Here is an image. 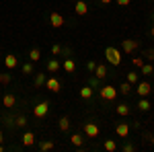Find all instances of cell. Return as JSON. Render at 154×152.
Returning <instances> with one entry per match:
<instances>
[{
  "label": "cell",
  "mask_w": 154,
  "mask_h": 152,
  "mask_svg": "<svg viewBox=\"0 0 154 152\" xmlns=\"http://www.w3.org/2000/svg\"><path fill=\"white\" fill-rule=\"evenodd\" d=\"M121 56H123V54L119 51L117 47H107L105 49V58L111 66H119V64H121Z\"/></svg>",
  "instance_id": "1"
},
{
  "label": "cell",
  "mask_w": 154,
  "mask_h": 152,
  "mask_svg": "<svg viewBox=\"0 0 154 152\" xmlns=\"http://www.w3.org/2000/svg\"><path fill=\"white\" fill-rule=\"evenodd\" d=\"M119 95V91L115 86H111V84H107V86H101L99 88V97L103 99V101H115V97Z\"/></svg>",
  "instance_id": "2"
},
{
  "label": "cell",
  "mask_w": 154,
  "mask_h": 152,
  "mask_svg": "<svg viewBox=\"0 0 154 152\" xmlns=\"http://www.w3.org/2000/svg\"><path fill=\"white\" fill-rule=\"evenodd\" d=\"M48 113H49V103L48 101H41L39 105L33 107V117H37V119H43Z\"/></svg>",
  "instance_id": "3"
},
{
  "label": "cell",
  "mask_w": 154,
  "mask_h": 152,
  "mask_svg": "<svg viewBox=\"0 0 154 152\" xmlns=\"http://www.w3.org/2000/svg\"><path fill=\"white\" fill-rule=\"evenodd\" d=\"M138 41L136 39H123L121 41V54H131V51H136L138 49Z\"/></svg>",
  "instance_id": "4"
},
{
  "label": "cell",
  "mask_w": 154,
  "mask_h": 152,
  "mask_svg": "<svg viewBox=\"0 0 154 152\" xmlns=\"http://www.w3.org/2000/svg\"><path fill=\"white\" fill-rule=\"evenodd\" d=\"M82 129H84V136L86 138H99V126L93 123V121H86Z\"/></svg>",
  "instance_id": "5"
},
{
  "label": "cell",
  "mask_w": 154,
  "mask_h": 152,
  "mask_svg": "<svg viewBox=\"0 0 154 152\" xmlns=\"http://www.w3.org/2000/svg\"><path fill=\"white\" fill-rule=\"evenodd\" d=\"M66 23V19L60 14V12H49V25L54 27V29H60V27H64Z\"/></svg>",
  "instance_id": "6"
},
{
  "label": "cell",
  "mask_w": 154,
  "mask_h": 152,
  "mask_svg": "<svg viewBox=\"0 0 154 152\" xmlns=\"http://www.w3.org/2000/svg\"><path fill=\"white\" fill-rule=\"evenodd\" d=\"M136 93L140 95V97H148V95L152 93V86H150V82H138V88H136Z\"/></svg>",
  "instance_id": "7"
},
{
  "label": "cell",
  "mask_w": 154,
  "mask_h": 152,
  "mask_svg": "<svg viewBox=\"0 0 154 152\" xmlns=\"http://www.w3.org/2000/svg\"><path fill=\"white\" fill-rule=\"evenodd\" d=\"M115 134H117L119 138H128V136H130V126H128L125 121L117 123V126H115Z\"/></svg>",
  "instance_id": "8"
},
{
  "label": "cell",
  "mask_w": 154,
  "mask_h": 152,
  "mask_svg": "<svg viewBox=\"0 0 154 152\" xmlns=\"http://www.w3.org/2000/svg\"><path fill=\"white\" fill-rule=\"evenodd\" d=\"M74 12H76L78 17H84V14L88 12V4H86L84 0H76V4H74Z\"/></svg>",
  "instance_id": "9"
},
{
  "label": "cell",
  "mask_w": 154,
  "mask_h": 152,
  "mask_svg": "<svg viewBox=\"0 0 154 152\" xmlns=\"http://www.w3.org/2000/svg\"><path fill=\"white\" fill-rule=\"evenodd\" d=\"M45 88H49L51 93H60V80H58V78H54V76L45 78Z\"/></svg>",
  "instance_id": "10"
},
{
  "label": "cell",
  "mask_w": 154,
  "mask_h": 152,
  "mask_svg": "<svg viewBox=\"0 0 154 152\" xmlns=\"http://www.w3.org/2000/svg\"><path fill=\"white\" fill-rule=\"evenodd\" d=\"M2 105L6 107V109H11V107H14V105H17V97H14L12 93H6L4 97H2Z\"/></svg>",
  "instance_id": "11"
},
{
  "label": "cell",
  "mask_w": 154,
  "mask_h": 152,
  "mask_svg": "<svg viewBox=\"0 0 154 152\" xmlns=\"http://www.w3.org/2000/svg\"><path fill=\"white\" fill-rule=\"evenodd\" d=\"M17 64H19V58H17L14 54H8V56L4 58V66H6L8 70H12V68H17Z\"/></svg>",
  "instance_id": "12"
},
{
  "label": "cell",
  "mask_w": 154,
  "mask_h": 152,
  "mask_svg": "<svg viewBox=\"0 0 154 152\" xmlns=\"http://www.w3.org/2000/svg\"><path fill=\"white\" fill-rule=\"evenodd\" d=\"M93 95H95V88L88 84V86H82L80 88V99H84V101H88V99H93Z\"/></svg>",
  "instance_id": "13"
},
{
  "label": "cell",
  "mask_w": 154,
  "mask_h": 152,
  "mask_svg": "<svg viewBox=\"0 0 154 152\" xmlns=\"http://www.w3.org/2000/svg\"><path fill=\"white\" fill-rule=\"evenodd\" d=\"M62 68L68 72V74H72V72H76V62H74L72 58H66V60H64V64H62Z\"/></svg>",
  "instance_id": "14"
},
{
  "label": "cell",
  "mask_w": 154,
  "mask_h": 152,
  "mask_svg": "<svg viewBox=\"0 0 154 152\" xmlns=\"http://www.w3.org/2000/svg\"><path fill=\"white\" fill-rule=\"evenodd\" d=\"M35 144V134L33 132H25L23 134V146H33Z\"/></svg>",
  "instance_id": "15"
},
{
  "label": "cell",
  "mask_w": 154,
  "mask_h": 152,
  "mask_svg": "<svg viewBox=\"0 0 154 152\" xmlns=\"http://www.w3.org/2000/svg\"><path fill=\"white\" fill-rule=\"evenodd\" d=\"M115 113L121 117L130 115V105H125V103H121V105H115Z\"/></svg>",
  "instance_id": "16"
},
{
  "label": "cell",
  "mask_w": 154,
  "mask_h": 152,
  "mask_svg": "<svg viewBox=\"0 0 154 152\" xmlns=\"http://www.w3.org/2000/svg\"><path fill=\"white\" fill-rule=\"evenodd\" d=\"M95 76L99 78V80H103V78L107 76V66L105 64H99V66L95 68Z\"/></svg>",
  "instance_id": "17"
},
{
  "label": "cell",
  "mask_w": 154,
  "mask_h": 152,
  "mask_svg": "<svg viewBox=\"0 0 154 152\" xmlns=\"http://www.w3.org/2000/svg\"><path fill=\"white\" fill-rule=\"evenodd\" d=\"M43 84H45V74H43V72H37V74H35V82H33V86H35V88H41Z\"/></svg>",
  "instance_id": "18"
},
{
  "label": "cell",
  "mask_w": 154,
  "mask_h": 152,
  "mask_svg": "<svg viewBox=\"0 0 154 152\" xmlns=\"http://www.w3.org/2000/svg\"><path fill=\"white\" fill-rule=\"evenodd\" d=\"M45 68H48V72H58L62 68V64H60L58 60H49L48 64H45Z\"/></svg>",
  "instance_id": "19"
},
{
  "label": "cell",
  "mask_w": 154,
  "mask_h": 152,
  "mask_svg": "<svg viewBox=\"0 0 154 152\" xmlns=\"http://www.w3.org/2000/svg\"><path fill=\"white\" fill-rule=\"evenodd\" d=\"M131 86H134V84H130V82L125 80L123 84H119V86H117V91H119L121 95H130V93H131Z\"/></svg>",
  "instance_id": "20"
},
{
  "label": "cell",
  "mask_w": 154,
  "mask_h": 152,
  "mask_svg": "<svg viewBox=\"0 0 154 152\" xmlns=\"http://www.w3.org/2000/svg\"><path fill=\"white\" fill-rule=\"evenodd\" d=\"M29 60H31L33 64H35V62H39V60H41V51H39L37 47H33V49L29 51Z\"/></svg>",
  "instance_id": "21"
},
{
  "label": "cell",
  "mask_w": 154,
  "mask_h": 152,
  "mask_svg": "<svg viewBox=\"0 0 154 152\" xmlns=\"http://www.w3.org/2000/svg\"><path fill=\"white\" fill-rule=\"evenodd\" d=\"M150 101H148V99H146V97H142V99H140V103H138V109H140V111H150Z\"/></svg>",
  "instance_id": "22"
},
{
  "label": "cell",
  "mask_w": 154,
  "mask_h": 152,
  "mask_svg": "<svg viewBox=\"0 0 154 152\" xmlns=\"http://www.w3.org/2000/svg\"><path fill=\"white\" fill-rule=\"evenodd\" d=\"M60 129L62 132H68L70 129V119L68 117H60Z\"/></svg>",
  "instance_id": "23"
},
{
  "label": "cell",
  "mask_w": 154,
  "mask_h": 152,
  "mask_svg": "<svg viewBox=\"0 0 154 152\" xmlns=\"http://www.w3.org/2000/svg\"><path fill=\"white\" fill-rule=\"evenodd\" d=\"M103 148H105L107 152H115L117 150V144H115V140H107L105 144H103Z\"/></svg>",
  "instance_id": "24"
},
{
  "label": "cell",
  "mask_w": 154,
  "mask_h": 152,
  "mask_svg": "<svg viewBox=\"0 0 154 152\" xmlns=\"http://www.w3.org/2000/svg\"><path fill=\"white\" fill-rule=\"evenodd\" d=\"M140 70H142V74H146V76H152V74H154V66L148 62V64H144Z\"/></svg>",
  "instance_id": "25"
},
{
  "label": "cell",
  "mask_w": 154,
  "mask_h": 152,
  "mask_svg": "<svg viewBox=\"0 0 154 152\" xmlns=\"http://www.w3.org/2000/svg\"><path fill=\"white\" fill-rule=\"evenodd\" d=\"M70 142L74 144V146H78V148H80V146H82V136H80V134H72Z\"/></svg>",
  "instance_id": "26"
},
{
  "label": "cell",
  "mask_w": 154,
  "mask_h": 152,
  "mask_svg": "<svg viewBox=\"0 0 154 152\" xmlns=\"http://www.w3.org/2000/svg\"><path fill=\"white\" fill-rule=\"evenodd\" d=\"M0 84H2V86L11 84V74H8V72H0Z\"/></svg>",
  "instance_id": "27"
},
{
  "label": "cell",
  "mask_w": 154,
  "mask_h": 152,
  "mask_svg": "<svg viewBox=\"0 0 154 152\" xmlns=\"http://www.w3.org/2000/svg\"><path fill=\"white\" fill-rule=\"evenodd\" d=\"M23 74H33V62H27V64H23Z\"/></svg>",
  "instance_id": "28"
},
{
  "label": "cell",
  "mask_w": 154,
  "mask_h": 152,
  "mask_svg": "<svg viewBox=\"0 0 154 152\" xmlns=\"http://www.w3.org/2000/svg\"><path fill=\"white\" fill-rule=\"evenodd\" d=\"M128 82L130 84H138V72H128Z\"/></svg>",
  "instance_id": "29"
},
{
  "label": "cell",
  "mask_w": 154,
  "mask_h": 152,
  "mask_svg": "<svg viewBox=\"0 0 154 152\" xmlns=\"http://www.w3.org/2000/svg\"><path fill=\"white\" fill-rule=\"evenodd\" d=\"M144 58L148 60V62H154V47H150V49L144 51Z\"/></svg>",
  "instance_id": "30"
},
{
  "label": "cell",
  "mask_w": 154,
  "mask_h": 152,
  "mask_svg": "<svg viewBox=\"0 0 154 152\" xmlns=\"http://www.w3.org/2000/svg\"><path fill=\"white\" fill-rule=\"evenodd\" d=\"M51 148H54V142H41V144H39V150H51Z\"/></svg>",
  "instance_id": "31"
},
{
  "label": "cell",
  "mask_w": 154,
  "mask_h": 152,
  "mask_svg": "<svg viewBox=\"0 0 154 152\" xmlns=\"http://www.w3.org/2000/svg\"><path fill=\"white\" fill-rule=\"evenodd\" d=\"M17 126H19V128H25V126H27V119H25L23 115H19L17 117Z\"/></svg>",
  "instance_id": "32"
},
{
  "label": "cell",
  "mask_w": 154,
  "mask_h": 152,
  "mask_svg": "<svg viewBox=\"0 0 154 152\" xmlns=\"http://www.w3.org/2000/svg\"><path fill=\"white\" fill-rule=\"evenodd\" d=\"M51 54H54V56H60V54H62V45H58V43H56V45L51 47Z\"/></svg>",
  "instance_id": "33"
},
{
  "label": "cell",
  "mask_w": 154,
  "mask_h": 152,
  "mask_svg": "<svg viewBox=\"0 0 154 152\" xmlns=\"http://www.w3.org/2000/svg\"><path fill=\"white\" fill-rule=\"evenodd\" d=\"M134 66H136V68H142V66H144V60L142 58H134Z\"/></svg>",
  "instance_id": "34"
},
{
  "label": "cell",
  "mask_w": 154,
  "mask_h": 152,
  "mask_svg": "<svg viewBox=\"0 0 154 152\" xmlns=\"http://www.w3.org/2000/svg\"><path fill=\"white\" fill-rule=\"evenodd\" d=\"M95 68H97V64L91 60V62H86V70H91V72H95Z\"/></svg>",
  "instance_id": "35"
},
{
  "label": "cell",
  "mask_w": 154,
  "mask_h": 152,
  "mask_svg": "<svg viewBox=\"0 0 154 152\" xmlns=\"http://www.w3.org/2000/svg\"><path fill=\"white\" fill-rule=\"evenodd\" d=\"M121 150H123V152H134V144H123Z\"/></svg>",
  "instance_id": "36"
},
{
  "label": "cell",
  "mask_w": 154,
  "mask_h": 152,
  "mask_svg": "<svg viewBox=\"0 0 154 152\" xmlns=\"http://www.w3.org/2000/svg\"><path fill=\"white\" fill-rule=\"evenodd\" d=\"M144 138H146L148 142H152V144H154V134H150V132H146V134H144Z\"/></svg>",
  "instance_id": "37"
},
{
  "label": "cell",
  "mask_w": 154,
  "mask_h": 152,
  "mask_svg": "<svg viewBox=\"0 0 154 152\" xmlns=\"http://www.w3.org/2000/svg\"><path fill=\"white\" fill-rule=\"evenodd\" d=\"M131 0H117V6H130Z\"/></svg>",
  "instance_id": "38"
},
{
  "label": "cell",
  "mask_w": 154,
  "mask_h": 152,
  "mask_svg": "<svg viewBox=\"0 0 154 152\" xmlns=\"http://www.w3.org/2000/svg\"><path fill=\"white\" fill-rule=\"evenodd\" d=\"M88 84H91V86H99V78H97V76H95V78H91Z\"/></svg>",
  "instance_id": "39"
},
{
  "label": "cell",
  "mask_w": 154,
  "mask_h": 152,
  "mask_svg": "<svg viewBox=\"0 0 154 152\" xmlns=\"http://www.w3.org/2000/svg\"><path fill=\"white\" fill-rule=\"evenodd\" d=\"M99 2H101V4H111L113 0H99Z\"/></svg>",
  "instance_id": "40"
},
{
  "label": "cell",
  "mask_w": 154,
  "mask_h": 152,
  "mask_svg": "<svg viewBox=\"0 0 154 152\" xmlns=\"http://www.w3.org/2000/svg\"><path fill=\"white\" fill-rule=\"evenodd\" d=\"M150 35H152V37H154V25H152V29H150Z\"/></svg>",
  "instance_id": "41"
},
{
  "label": "cell",
  "mask_w": 154,
  "mask_h": 152,
  "mask_svg": "<svg viewBox=\"0 0 154 152\" xmlns=\"http://www.w3.org/2000/svg\"><path fill=\"white\" fill-rule=\"evenodd\" d=\"M0 144H2V129H0Z\"/></svg>",
  "instance_id": "42"
},
{
  "label": "cell",
  "mask_w": 154,
  "mask_h": 152,
  "mask_svg": "<svg viewBox=\"0 0 154 152\" xmlns=\"http://www.w3.org/2000/svg\"><path fill=\"white\" fill-rule=\"evenodd\" d=\"M2 150H4V148H2V144H0V152H2Z\"/></svg>",
  "instance_id": "43"
},
{
  "label": "cell",
  "mask_w": 154,
  "mask_h": 152,
  "mask_svg": "<svg viewBox=\"0 0 154 152\" xmlns=\"http://www.w3.org/2000/svg\"><path fill=\"white\" fill-rule=\"evenodd\" d=\"M74 2H76V0H74Z\"/></svg>",
  "instance_id": "44"
}]
</instances>
